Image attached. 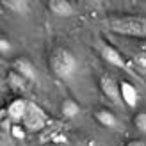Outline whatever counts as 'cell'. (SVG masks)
<instances>
[{
  "instance_id": "d6986e66",
  "label": "cell",
  "mask_w": 146,
  "mask_h": 146,
  "mask_svg": "<svg viewBox=\"0 0 146 146\" xmlns=\"http://www.w3.org/2000/svg\"><path fill=\"white\" fill-rule=\"evenodd\" d=\"M143 73H144V77H146V70H143Z\"/></svg>"
},
{
  "instance_id": "30bf717a",
  "label": "cell",
  "mask_w": 146,
  "mask_h": 146,
  "mask_svg": "<svg viewBox=\"0 0 146 146\" xmlns=\"http://www.w3.org/2000/svg\"><path fill=\"white\" fill-rule=\"evenodd\" d=\"M48 9L54 14H57V16H70V14H73V5L68 0H50Z\"/></svg>"
},
{
  "instance_id": "4fadbf2b",
  "label": "cell",
  "mask_w": 146,
  "mask_h": 146,
  "mask_svg": "<svg viewBox=\"0 0 146 146\" xmlns=\"http://www.w3.org/2000/svg\"><path fill=\"white\" fill-rule=\"evenodd\" d=\"M61 111H62V116H66V118H75V116L80 112V105L77 104L75 100H64L62 105H61Z\"/></svg>"
},
{
  "instance_id": "5bb4252c",
  "label": "cell",
  "mask_w": 146,
  "mask_h": 146,
  "mask_svg": "<svg viewBox=\"0 0 146 146\" xmlns=\"http://www.w3.org/2000/svg\"><path fill=\"white\" fill-rule=\"evenodd\" d=\"M134 125L139 132L146 134V112H137L135 118H134Z\"/></svg>"
},
{
  "instance_id": "7a4b0ae2",
  "label": "cell",
  "mask_w": 146,
  "mask_h": 146,
  "mask_svg": "<svg viewBox=\"0 0 146 146\" xmlns=\"http://www.w3.org/2000/svg\"><path fill=\"white\" fill-rule=\"evenodd\" d=\"M48 64H50V70L54 71V75L62 78V80H70L75 75V71L78 68L77 57L73 55L68 48H55L54 52L50 54Z\"/></svg>"
},
{
  "instance_id": "277c9868",
  "label": "cell",
  "mask_w": 146,
  "mask_h": 146,
  "mask_svg": "<svg viewBox=\"0 0 146 146\" xmlns=\"http://www.w3.org/2000/svg\"><path fill=\"white\" fill-rule=\"evenodd\" d=\"M100 89L109 100H112L114 104H121V93H119V84L116 82L112 75H102L100 78Z\"/></svg>"
},
{
  "instance_id": "7c38bea8",
  "label": "cell",
  "mask_w": 146,
  "mask_h": 146,
  "mask_svg": "<svg viewBox=\"0 0 146 146\" xmlns=\"http://www.w3.org/2000/svg\"><path fill=\"white\" fill-rule=\"evenodd\" d=\"M27 82H29V80L23 78L20 73H16L14 70L7 73V84H9L13 89H16V91H27Z\"/></svg>"
},
{
  "instance_id": "e0dca14e",
  "label": "cell",
  "mask_w": 146,
  "mask_h": 146,
  "mask_svg": "<svg viewBox=\"0 0 146 146\" xmlns=\"http://www.w3.org/2000/svg\"><path fill=\"white\" fill-rule=\"evenodd\" d=\"M125 146H146V144H144V141H141V139H134V141L127 143Z\"/></svg>"
},
{
  "instance_id": "5b68a950",
  "label": "cell",
  "mask_w": 146,
  "mask_h": 146,
  "mask_svg": "<svg viewBox=\"0 0 146 146\" xmlns=\"http://www.w3.org/2000/svg\"><path fill=\"white\" fill-rule=\"evenodd\" d=\"M13 70L20 73L23 78H27L29 82H34L38 80V71H36V66L27 59V57H16L13 61Z\"/></svg>"
},
{
  "instance_id": "8992f818",
  "label": "cell",
  "mask_w": 146,
  "mask_h": 146,
  "mask_svg": "<svg viewBox=\"0 0 146 146\" xmlns=\"http://www.w3.org/2000/svg\"><path fill=\"white\" fill-rule=\"evenodd\" d=\"M102 57H104V61L109 62L111 66H116L119 70H127L128 68L125 59H123V55L114 46H111V45H104V46H102Z\"/></svg>"
},
{
  "instance_id": "9c48e42d",
  "label": "cell",
  "mask_w": 146,
  "mask_h": 146,
  "mask_svg": "<svg viewBox=\"0 0 146 146\" xmlns=\"http://www.w3.org/2000/svg\"><path fill=\"white\" fill-rule=\"evenodd\" d=\"M94 118H96V121L105 128H116L118 127V118H116L109 109H98V111L94 112Z\"/></svg>"
},
{
  "instance_id": "52a82bcc",
  "label": "cell",
  "mask_w": 146,
  "mask_h": 146,
  "mask_svg": "<svg viewBox=\"0 0 146 146\" xmlns=\"http://www.w3.org/2000/svg\"><path fill=\"white\" fill-rule=\"evenodd\" d=\"M119 93H121V100L123 104H127L128 107H135L137 105V100H139V93H137V89L127 82V80H121L119 82Z\"/></svg>"
},
{
  "instance_id": "9a60e30c",
  "label": "cell",
  "mask_w": 146,
  "mask_h": 146,
  "mask_svg": "<svg viewBox=\"0 0 146 146\" xmlns=\"http://www.w3.org/2000/svg\"><path fill=\"white\" fill-rule=\"evenodd\" d=\"M11 135L14 137V139H18V141H23V139H25V130H23V127H20V125H13Z\"/></svg>"
},
{
  "instance_id": "6da1fadb",
  "label": "cell",
  "mask_w": 146,
  "mask_h": 146,
  "mask_svg": "<svg viewBox=\"0 0 146 146\" xmlns=\"http://www.w3.org/2000/svg\"><path fill=\"white\" fill-rule=\"evenodd\" d=\"M104 27L111 32L132 36V38H146V18L143 16H114L104 20Z\"/></svg>"
},
{
  "instance_id": "ba28073f",
  "label": "cell",
  "mask_w": 146,
  "mask_h": 146,
  "mask_svg": "<svg viewBox=\"0 0 146 146\" xmlns=\"http://www.w3.org/2000/svg\"><path fill=\"white\" fill-rule=\"evenodd\" d=\"M27 105H29V102L23 100V98H16V100H13L9 105H7V116L13 119V121H20V119H23V116L27 112Z\"/></svg>"
},
{
  "instance_id": "3957f363",
  "label": "cell",
  "mask_w": 146,
  "mask_h": 146,
  "mask_svg": "<svg viewBox=\"0 0 146 146\" xmlns=\"http://www.w3.org/2000/svg\"><path fill=\"white\" fill-rule=\"evenodd\" d=\"M23 127L31 132H38L46 127V114L43 112V109L39 105H36L34 102H29L27 105V112L23 116Z\"/></svg>"
},
{
  "instance_id": "2e32d148",
  "label": "cell",
  "mask_w": 146,
  "mask_h": 146,
  "mask_svg": "<svg viewBox=\"0 0 146 146\" xmlns=\"http://www.w3.org/2000/svg\"><path fill=\"white\" fill-rule=\"evenodd\" d=\"M11 48H13L11 41L7 39L5 36H2V38H0V52H2V54H7V52H9Z\"/></svg>"
},
{
  "instance_id": "ac0fdd59",
  "label": "cell",
  "mask_w": 146,
  "mask_h": 146,
  "mask_svg": "<svg viewBox=\"0 0 146 146\" xmlns=\"http://www.w3.org/2000/svg\"><path fill=\"white\" fill-rule=\"evenodd\" d=\"M2 128H4V132H9V130H13V127L9 125V119H2Z\"/></svg>"
},
{
  "instance_id": "8fae6325",
  "label": "cell",
  "mask_w": 146,
  "mask_h": 146,
  "mask_svg": "<svg viewBox=\"0 0 146 146\" xmlns=\"http://www.w3.org/2000/svg\"><path fill=\"white\" fill-rule=\"evenodd\" d=\"M2 5L16 14H27L31 11V5H29L27 0H2Z\"/></svg>"
}]
</instances>
